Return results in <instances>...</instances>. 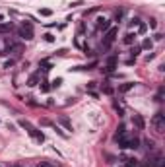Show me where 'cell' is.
<instances>
[{
    "label": "cell",
    "mask_w": 165,
    "mask_h": 167,
    "mask_svg": "<svg viewBox=\"0 0 165 167\" xmlns=\"http://www.w3.org/2000/svg\"><path fill=\"white\" fill-rule=\"evenodd\" d=\"M123 161L126 163V167H138V159H134V158H123Z\"/></svg>",
    "instance_id": "cell-10"
},
{
    "label": "cell",
    "mask_w": 165,
    "mask_h": 167,
    "mask_svg": "<svg viewBox=\"0 0 165 167\" xmlns=\"http://www.w3.org/2000/svg\"><path fill=\"white\" fill-rule=\"evenodd\" d=\"M130 25H132V27H138V25H140V19H138V18H132L130 19Z\"/></svg>",
    "instance_id": "cell-19"
},
{
    "label": "cell",
    "mask_w": 165,
    "mask_h": 167,
    "mask_svg": "<svg viewBox=\"0 0 165 167\" xmlns=\"http://www.w3.org/2000/svg\"><path fill=\"white\" fill-rule=\"evenodd\" d=\"M151 47H154V43H151L150 39H144V43H142V49H146V51H150Z\"/></svg>",
    "instance_id": "cell-15"
},
{
    "label": "cell",
    "mask_w": 165,
    "mask_h": 167,
    "mask_svg": "<svg viewBox=\"0 0 165 167\" xmlns=\"http://www.w3.org/2000/svg\"><path fill=\"white\" fill-rule=\"evenodd\" d=\"M103 91H105V93H113V89L109 88V86H105V88H103Z\"/></svg>",
    "instance_id": "cell-28"
},
{
    "label": "cell",
    "mask_w": 165,
    "mask_h": 167,
    "mask_svg": "<svg viewBox=\"0 0 165 167\" xmlns=\"http://www.w3.org/2000/svg\"><path fill=\"white\" fill-rule=\"evenodd\" d=\"M37 82H39V74H33V76H29V80H27V86H37Z\"/></svg>",
    "instance_id": "cell-14"
},
{
    "label": "cell",
    "mask_w": 165,
    "mask_h": 167,
    "mask_svg": "<svg viewBox=\"0 0 165 167\" xmlns=\"http://www.w3.org/2000/svg\"><path fill=\"white\" fill-rule=\"evenodd\" d=\"M58 121H60V125L64 126L66 130H72V122L68 121V119H66V117H60V119H58Z\"/></svg>",
    "instance_id": "cell-12"
},
{
    "label": "cell",
    "mask_w": 165,
    "mask_h": 167,
    "mask_svg": "<svg viewBox=\"0 0 165 167\" xmlns=\"http://www.w3.org/2000/svg\"><path fill=\"white\" fill-rule=\"evenodd\" d=\"M115 39H117V27H109L107 33H105V39H103V49H109L115 43Z\"/></svg>",
    "instance_id": "cell-4"
},
{
    "label": "cell",
    "mask_w": 165,
    "mask_h": 167,
    "mask_svg": "<svg viewBox=\"0 0 165 167\" xmlns=\"http://www.w3.org/2000/svg\"><path fill=\"white\" fill-rule=\"evenodd\" d=\"M39 14H41V16H51V14H52V10H49V8H43L41 12H39Z\"/></svg>",
    "instance_id": "cell-20"
},
{
    "label": "cell",
    "mask_w": 165,
    "mask_h": 167,
    "mask_svg": "<svg viewBox=\"0 0 165 167\" xmlns=\"http://www.w3.org/2000/svg\"><path fill=\"white\" fill-rule=\"evenodd\" d=\"M93 88H95V82H90V84H88V89H90V91H91Z\"/></svg>",
    "instance_id": "cell-27"
},
{
    "label": "cell",
    "mask_w": 165,
    "mask_h": 167,
    "mask_svg": "<svg viewBox=\"0 0 165 167\" xmlns=\"http://www.w3.org/2000/svg\"><path fill=\"white\" fill-rule=\"evenodd\" d=\"M134 39H136V33H126V37H124L123 41L126 43V45H132V43H134Z\"/></svg>",
    "instance_id": "cell-13"
},
{
    "label": "cell",
    "mask_w": 165,
    "mask_h": 167,
    "mask_svg": "<svg viewBox=\"0 0 165 167\" xmlns=\"http://www.w3.org/2000/svg\"><path fill=\"white\" fill-rule=\"evenodd\" d=\"M60 84H62V78H57V80H55V82H52V88H58Z\"/></svg>",
    "instance_id": "cell-25"
},
{
    "label": "cell",
    "mask_w": 165,
    "mask_h": 167,
    "mask_svg": "<svg viewBox=\"0 0 165 167\" xmlns=\"http://www.w3.org/2000/svg\"><path fill=\"white\" fill-rule=\"evenodd\" d=\"M12 22H8V23H0V33H8V31H12Z\"/></svg>",
    "instance_id": "cell-11"
},
{
    "label": "cell",
    "mask_w": 165,
    "mask_h": 167,
    "mask_svg": "<svg viewBox=\"0 0 165 167\" xmlns=\"http://www.w3.org/2000/svg\"><path fill=\"white\" fill-rule=\"evenodd\" d=\"M151 126H154V128H156V132H163L165 130V115L163 113H156V115H154V119H151Z\"/></svg>",
    "instance_id": "cell-2"
},
{
    "label": "cell",
    "mask_w": 165,
    "mask_h": 167,
    "mask_svg": "<svg viewBox=\"0 0 165 167\" xmlns=\"http://www.w3.org/2000/svg\"><path fill=\"white\" fill-rule=\"evenodd\" d=\"M150 27H151V29L157 27V22H156V19H150Z\"/></svg>",
    "instance_id": "cell-26"
},
{
    "label": "cell",
    "mask_w": 165,
    "mask_h": 167,
    "mask_svg": "<svg viewBox=\"0 0 165 167\" xmlns=\"http://www.w3.org/2000/svg\"><path fill=\"white\" fill-rule=\"evenodd\" d=\"M109 27H111V19H107V18H99L97 19V29L99 31H107Z\"/></svg>",
    "instance_id": "cell-5"
},
{
    "label": "cell",
    "mask_w": 165,
    "mask_h": 167,
    "mask_svg": "<svg viewBox=\"0 0 165 167\" xmlns=\"http://www.w3.org/2000/svg\"><path fill=\"white\" fill-rule=\"evenodd\" d=\"M144 144L148 146V150H154V142L151 140H144Z\"/></svg>",
    "instance_id": "cell-24"
},
{
    "label": "cell",
    "mask_w": 165,
    "mask_h": 167,
    "mask_svg": "<svg viewBox=\"0 0 165 167\" xmlns=\"http://www.w3.org/2000/svg\"><path fill=\"white\" fill-rule=\"evenodd\" d=\"M37 167H58L57 163H49V161H39Z\"/></svg>",
    "instance_id": "cell-16"
},
{
    "label": "cell",
    "mask_w": 165,
    "mask_h": 167,
    "mask_svg": "<svg viewBox=\"0 0 165 167\" xmlns=\"http://www.w3.org/2000/svg\"><path fill=\"white\" fill-rule=\"evenodd\" d=\"M45 41H47V43H52V41H55V37H52L51 33H45Z\"/></svg>",
    "instance_id": "cell-22"
},
{
    "label": "cell",
    "mask_w": 165,
    "mask_h": 167,
    "mask_svg": "<svg viewBox=\"0 0 165 167\" xmlns=\"http://www.w3.org/2000/svg\"><path fill=\"white\" fill-rule=\"evenodd\" d=\"M0 22H4V16H0Z\"/></svg>",
    "instance_id": "cell-29"
},
{
    "label": "cell",
    "mask_w": 165,
    "mask_h": 167,
    "mask_svg": "<svg viewBox=\"0 0 165 167\" xmlns=\"http://www.w3.org/2000/svg\"><path fill=\"white\" fill-rule=\"evenodd\" d=\"M115 66H117V56H109L107 58V68L105 70H107V72H113Z\"/></svg>",
    "instance_id": "cell-8"
},
{
    "label": "cell",
    "mask_w": 165,
    "mask_h": 167,
    "mask_svg": "<svg viewBox=\"0 0 165 167\" xmlns=\"http://www.w3.org/2000/svg\"><path fill=\"white\" fill-rule=\"evenodd\" d=\"M18 35H19V37H24L25 41L33 39V27H31V23H29V22H24V23H22V27H19Z\"/></svg>",
    "instance_id": "cell-3"
},
{
    "label": "cell",
    "mask_w": 165,
    "mask_h": 167,
    "mask_svg": "<svg viewBox=\"0 0 165 167\" xmlns=\"http://www.w3.org/2000/svg\"><path fill=\"white\" fill-rule=\"evenodd\" d=\"M142 51V47H134V49H132V56H134V58H136V55L138 53Z\"/></svg>",
    "instance_id": "cell-23"
},
{
    "label": "cell",
    "mask_w": 165,
    "mask_h": 167,
    "mask_svg": "<svg viewBox=\"0 0 165 167\" xmlns=\"http://www.w3.org/2000/svg\"><path fill=\"white\" fill-rule=\"evenodd\" d=\"M126 148H130V150H138V148H140V140H138L136 136H130V138L126 140Z\"/></svg>",
    "instance_id": "cell-7"
},
{
    "label": "cell",
    "mask_w": 165,
    "mask_h": 167,
    "mask_svg": "<svg viewBox=\"0 0 165 167\" xmlns=\"http://www.w3.org/2000/svg\"><path fill=\"white\" fill-rule=\"evenodd\" d=\"M41 89H43V91H49V89H51V86H49V82H47V80H43V86H41Z\"/></svg>",
    "instance_id": "cell-17"
},
{
    "label": "cell",
    "mask_w": 165,
    "mask_h": 167,
    "mask_svg": "<svg viewBox=\"0 0 165 167\" xmlns=\"http://www.w3.org/2000/svg\"><path fill=\"white\" fill-rule=\"evenodd\" d=\"M132 88H134V82H126V84H121V86H118V91L126 93V91H130Z\"/></svg>",
    "instance_id": "cell-9"
},
{
    "label": "cell",
    "mask_w": 165,
    "mask_h": 167,
    "mask_svg": "<svg viewBox=\"0 0 165 167\" xmlns=\"http://www.w3.org/2000/svg\"><path fill=\"white\" fill-rule=\"evenodd\" d=\"M123 10H117V14H115V19H117V22H121V19H123Z\"/></svg>",
    "instance_id": "cell-18"
},
{
    "label": "cell",
    "mask_w": 165,
    "mask_h": 167,
    "mask_svg": "<svg viewBox=\"0 0 165 167\" xmlns=\"http://www.w3.org/2000/svg\"><path fill=\"white\" fill-rule=\"evenodd\" d=\"M132 122L136 125L138 130H144V128H146V121H144V117H142V115H134V117H132Z\"/></svg>",
    "instance_id": "cell-6"
},
{
    "label": "cell",
    "mask_w": 165,
    "mask_h": 167,
    "mask_svg": "<svg viewBox=\"0 0 165 167\" xmlns=\"http://www.w3.org/2000/svg\"><path fill=\"white\" fill-rule=\"evenodd\" d=\"M146 29H148V25H146V23H142V22H140V25H138V31H140V33H144Z\"/></svg>",
    "instance_id": "cell-21"
},
{
    "label": "cell",
    "mask_w": 165,
    "mask_h": 167,
    "mask_svg": "<svg viewBox=\"0 0 165 167\" xmlns=\"http://www.w3.org/2000/svg\"><path fill=\"white\" fill-rule=\"evenodd\" d=\"M19 126L27 130V134L31 136V138L35 140V142H39V144H43V142H45V134H43V132H41L39 128H35V126H33L29 121H19Z\"/></svg>",
    "instance_id": "cell-1"
}]
</instances>
